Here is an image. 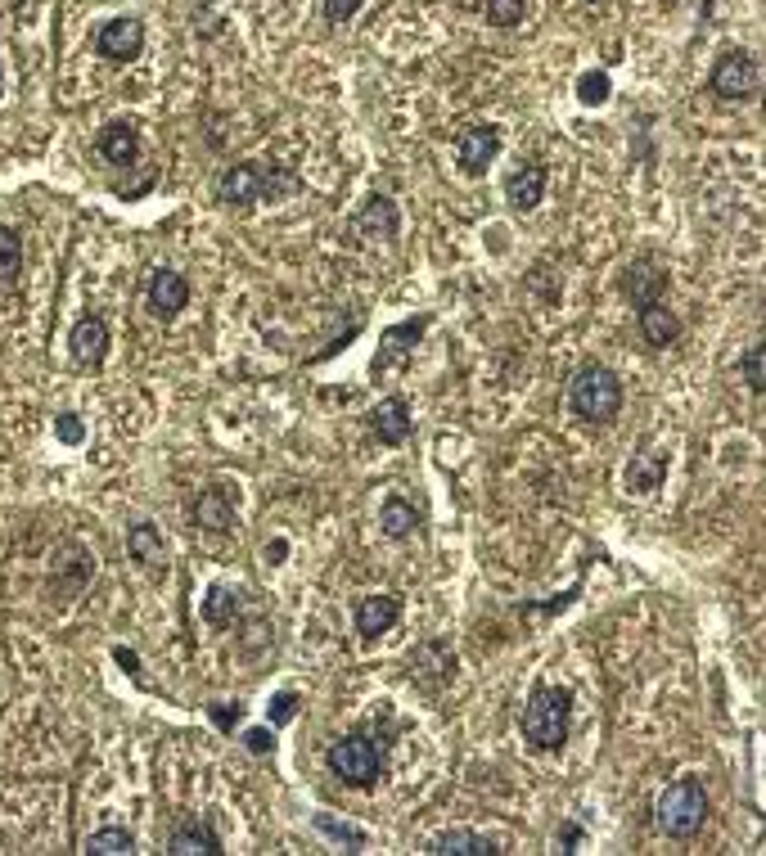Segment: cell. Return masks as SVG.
<instances>
[{
    "instance_id": "cell-1",
    "label": "cell",
    "mask_w": 766,
    "mask_h": 856,
    "mask_svg": "<svg viewBox=\"0 0 766 856\" xmlns=\"http://www.w3.org/2000/svg\"><path fill=\"white\" fill-rule=\"evenodd\" d=\"M303 195V176L275 158H239L217 176V204L234 212H253L262 204H284Z\"/></svg>"
},
{
    "instance_id": "cell-2",
    "label": "cell",
    "mask_w": 766,
    "mask_h": 856,
    "mask_svg": "<svg viewBox=\"0 0 766 856\" xmlns=\"http://www.w3.org/2000/svg\"><path fill=\"white\" fill-rule=\"evenodd\" d=\"M393 739H397V726H383V731L365 726V731L339 735L325 748V767L333 780H343L352 789H374L383 780V767H389Z\"/></svg>"
},
{
    "instance_id": "cell-3",
    "label": "cell",
    "mask_w": 766,
    "mask_h": 856,
    "mask_svg": "<svg viewBox=\"0 0 766 856\" xmlns=\"http://www.w3.org/2000/svg\"><path fill=\"white\" fill-rule=\"evenodd\" d=\"M622 397H627L622 393V378L600 361L578 365V374L568 378V410L582 424H595V428L613 424L622 415Z\"/></svg>"
},
{
    "instance_id": "cell-4",
    "label": "cell",
    "mask_w": 766,
    "mask_h": 856,
    "mask_svg": "<svg viewBox=\"0 0 766 856\" xmlns=\"http://www.w3.org/2000/svg\"><path fill=\"white\" fill-rule=\"evenodd\" d=\"M572 731V690L568 685H537L523 707V739L537 753H559Z\"/></svg>"
},
{
    "instance_id": "cell-5",
    "label": "cell",
    "mask_w": 766,
    "mask_h": 856,
    "mask_svg": "<svg viewBox=\"0 0 766 856\" xmlns=\"http://www.w3.org/2000/svg\"><path fill=\"white\" fill-rule=\"evenodd\" d=\"M703 821H708V789L694 776L672 780L654 798V825L667 838H694L703 830Z\"/></svg>"
},
{
    "instance_id": "cell-6",
    "label": "cell",
    "mask_w": 766,
    "mask_h": 856,
    "mask_svg": "<svg viewBox=\"0 0 766 856\" xmlns=\"http://www.w3.org/2000/svg\"><path fill=\"white\" fill-rule=\"evenodd\" d=\"M428 325H434V316L419 311V316H406V320H397V325L383 329V334H379V352H374V361H370V378H374V384H383V378H393V374L406 370L415 343L428 334Z\"/></svg>"
},
{
    "instance_id": "cell-7",
    "label": "cell",
    "mask_w": 766,
    "mask_h": 856,
    "mask_svg": "<svg viewBox=\"0 0 766 856\" xmlns=\"http://www.w3.org/2000/svg\"><path fill=\"white\" fill-rule=\"evenodd\" d=\"M708 90L716 95V100H753L757 95V59L748 51H726V55H716L712 73H708Z\"/></svg>"
},
{
    "instance_id": "cell-8",
    "label": "cell",
    "mask_w": 766,
    "mask_h": 856,
    "mask_svg": "<svg viewBox=\"0 0 766 856\" xmlns=\"http://www.w3.org/2000/svg\"><path fill=\"white\" fill-rule=\"evenodd\" d=\"M617 284H622V298H627V303L641 311V307H654V303L667 298V289H672V275H667V266H663L658 257L641 253L627 271H622Z\"/></svg>"
},
{
    "instance_id": "cell-9",
    "label": "cell",
    "mask_w": 766,
    "mask_h": 856,
    "mask_svg": "<svg viewBox=\"0 0 766 856\" xmlns=\"http://www.w3.org/2000/svg\"><path fill=\"white\" fill-rule=\"evenodd\" d=\"M234 518H239V487L230 483H208L195 496V505H189V523L204 533H230Z\"/></svg>"
},
{
    "instance_id": "cell-10",
    "label": "cell",
    "mask_w": 766,
    "mask_h": 856,
    "mask_svg": "<svg viewBox=\"0 0 766 856\" xmlns=\"http://www.w3.org/2000/svg\"><path fill=\"white\" fill-rule=\"evenodd\" d=\"M496 154H501V127H492V122H473L456 135V163L464 176H488Z\"/></svg>"
},
{
    "instance_id": "cell-11",
    "label": "cell",
    "mask_w": 766,
    "mask_h": 856,
    "mask_svg": "<svg viewBox=\"0 0 766 856\" xmlns=\"http://www.w3.org/2000/svg\"><path fill=\"white\" fill-rule=\"evenodd\" d=\"M352 234L365 244H397V234H402V212L389 195H370L361 204V212L352 217Z\"/></svg>"
},
{
    "instance_id": "cell-12",
    "label": "cell",
    "mask_w": 766,
    "mask_h": 856,
    "mask_svg": "<svg viewBox=\"0 0 766 856\" xmlns=\"http://www.w3.org/2000/svg\"><path fill=\"white\" fill-rule=\"evenodd\" d=\"M145 307H150L154 320H176L189 307V279L180 271H172V266L150 271V279H145Z\"/></svg>"
},
{
    "instance_id": "cell-13",
    "label": "cell",
    "mask_w": 766,
    "mask_h": 856,
    "mask_svg": "<svg viewBox=\"0 0 766 856\" xmlns=\"http://www.w3.org/2000/svg\"><path fill=\"white\" fill-rule=\"evenodd\" d=\"M109 325L105 316H81L73 329H68V356L77 370H100L109 361Z\"/></svg>"
},
{
    "instance_id": "cell-14",
    "label": "cell",
    "mask_w": 766,
    "mask_h": 856,
    "mask_svg": "<svg viewBox=\"0 0 766 856\" xmlns=\"http://www.w3.org/2000/svg\"><path fill=\"white\" fill-rule=\"evenodd\" d=\"M95 51H100L105 59H113V64L140 59V51H145V23H140V19H127V14L100 23V32H95Z\"/></svg>"
},
{
    "instance_id": "cell-15",
    "label": "cell",
    "mask_w": 766,
    "mask_h": 856,
    "mask_svg": "<svg viewBox=\"0 0 766 856\" xmlns=\"http://www.w3.org/2000/svg\"><path fill=\"white\" fill-rule=\"evenodd\" d=\"M402 595H393V591H383V595H365V600H357V608H352V623H357V636L361 640H379V636H389L397 623H402Z\"/></svg>"
},
{
    "instance_id": "cell-16",
    "label": "cell",
    "mask_w": 766,
    "mask_h": 856,
    "mask_svg": "<svg viewBox=\"0 0 766 856\" xmlns=\"http://www.w3.org/2000/svg\"><path fill=\"white\" fill-rule=\"evenodd\" d=\"M365 428H370V438L383 442V447H406V438L415 434L406 397H383L379 406H370L365 410Z\"/></svg>"
},
{
    "instance_id": "cell-17",
    "label": "cell",
    "mask_w": 766,
    "mask_h": 856,
    "mask_svg": "<svg viewBox=\"0 0 766 856\" xmlns=\"http://www.w3.org/2000/svg\"><path fill=\"white\" fill-rule=\"evenodd\" d=\"M546 167L537 163V158H528V163H518L510 176H505V204L514 208V212H537L541 208V199H546Z\"/></svg>"
},
{
    "instance_id": "cell-18",
    "label": "cell",
    "mask_w": 766,
    "mask_h": 856,
    "mask_svg": "<svg viewBox=\"0 0 766 856\" xmlns=\"http://www.w3.org/2000/svg\"><path fill=\"white\" fill-rule=\"evenodd\" d=\"M95 154H100L109 167H131L140 154V127L127 118H113L95 131Z\"/></svg>"
},
{
    "instance_id": "cell-19",
    "label": "cell",
    "mask_w": 766,
    "mask_h": 856,
    "mask_svg": "<svg viewBox=\"0 0 766 856\" xmlns=\"http://www.w3.org/2000/svg\"><path fill=\"white\" fill-rule=\"evenodd\" d=\"M127 555L145 568L150 578H163L167 573V546H163V533L154 528L150 518H135L127 528Z\"/></svg>"
},
{
    "instance_id": "cell-20",
    "label": "cell",
    "mask_w": 766,
    "mask_h": 856,
    "mask_svg": "<svg viewBox=\"0 0 766 856\" xmlns=\"http://www.w3.org/2000/svg\"><path fill=\"white\" fill-rule=\"evenodd\" d=\"M667 479V451H654V447H641L632 460H627V473H622V487L632 496H649L658 492Z\"/></svg>"
},
{
    "instance_id": "cell-21",
    "label": "cell",
    "mask_w": 766,
    "mask_h": 856,
    "mask_svg": "<svg viewBox=\"0 0 766 856\" xmlns=\"http://www.w3.org/2000/svg\"><path fill=\"white\" fill-rule=\"evenodd\" d=\"M636 329H641V343L654 348V352H667V348L681 339V320H677V311L663 307V303L641 307V311H636Z\"/></svg>"
},
{
    "instance_id": "cell-22",
    "label": "cell",
    "mask_w": 766,
    "mask_h": 856,
    "mask_svg": "<svg viewBox=\"0 0 766 856\" xmlns=\"http://www.w3.org/2000/svg\"><path fill=\"white\" fill-rule=\"evenodd\" d=\"M167 852L172 856H221L226 843L217 838V830L208 821H180L167 838Z\"/></svg>"
},
{
    "instance_id": "cell-23",
    "label": "cell",
    "mask_w": 766,
    "mask_h": 856,
    "mask_svg": "<svg viewBox=\"0 0 766 856\" xmlns=\"http://www.w3.org/2000/svg\"><path fill=\"white\" fill-rule=\"evenodd\" d=\"M239 608H244V595H239L234 586H226V582H212L199 613H204L208 632H230V627L239 623Z\"/></svg>"
},
{
    "instance_id": "cell-24",
    "label": "cell",
    "mask_w": 766,
    "mask_h": 856,
    "mask_svg": "<svg viewBox=\"0 0 766 856\" xmlns=\"http://www.w3.org/2000/svg\"><path fill=\"white\" fill-rule=\"evenodd\" d=\"M434 852L438 856H501V847L478 830H447L434 838Z\"/></svg>"
},
{
    "instance_id": "cell-25",
    "label": "cell",
    "mask_w": 766,
    "mask_h": 856,
    "mask_svg": "<svg viewBox=\"0 0 766 856\" xmlns=\"http://www.w3.org/2000/svg\"><path fill=\"white\" fill-rule=\"evenodd\" d=\"M415 523H419V509L406 501V496H389L379 505V533L389 537V541H402L415 533Z\"/></svg>"
},
{
    "instance_id": "cell-26",
    "label": "cell",
    "mask_w": 766,
    "mask_h": 856,
    "mask_svg": "<svg viewBox=\"0 0 766 856\" xmlns=\"http://www.w3.org/2000/svg\"><path fill=\"white\" fill-rule=\"evenodd\" d=\"M311 825L329 838V843H339L343 852H365L370 847V838H365V830H357L352 821H343V816H333V812H316L311 816Z\"/></svg>"
},
{
    "instance_id": "cell-27",
    "label": "cell",
    "mask_w": 766,
    "mask_h": 856,
    "mask_svg": "<svg viewBox=\"0 0 766 856\" xmlns=\"http://www.w3.org/2000/svg\"><path fill=\"white\" fill-rule=\"evenodd\" d=\"M86 852L90 856H127V852H135V834L122 825H105L86 838Z\"/></svg>"
},
{
    "instance_id": "cell-28",
    "label": "cell",
    "mask_w": 766,
    "mask_h": 856,
    "mask_svg": "<svg viewBox=\"0 0 766 856\" xmlns=\"http://www.w3.org/2000/svg\"><path fill=\"white\" fill-rule=\"evenodd\" d=\"M19 271H23V240H19V230L0 226V284H14Z\"/></svg>"
},
{
    "instance_id": "cell-29",
    "label": "cell",
    "mask_w": 766,
    "mask_h": 856,
    "mask_svg": "<svg viewBox=\"0 0 766 856\" xmlns=\"http://www.w3.org/2000/svg\"><path fill=\"white\" fill-rule=\"evenodd\" d=\"M609 95H613V81H609V73H604V68H587V73L578 77V100H582L587 109L604 105Z\"/></svg>"
},
{
    "instance_id": "cell-30",
    "label": "cell",
    "mask_w": 766,
    "mask_h": 856,
    "mask_svg": "<svg viewBox=\"0 0 766 856\" xmlns=\"http://www.w3.org/2000/svg\"><path fill=\"white\" fill-rule=\"evenodd\" d=\"M523 14H528V6H523V0H483V19L492 28H518Z\"/></svg>"
},
{
    "instance_id": "cell-31",
    "label": "cell",
    "mask_w": 766,
    "mask_h": 856,
    "mask_svg": "<svg viewBox=\"0 0 766 856\" xmlns=\"http://www.w3.org/2000/svg\"><path fill=\"white\" fill-rule=\"evenodd\" d=\"M298 707H303V694H298V690H280V694H271V703H266V722H271V726L294 722Z\"/></svg>"
},
{
    "instance_id": "cell-32",
    "label": "cell",
    "mask_w": 766,
    "mask_h": 856,
    "mask_svg": "<svg viewBox=\"0 0 766 856\" xmlns=\"http://www.w3.org/2000/svg\"><path fill=\"white\" fill-rule=\"evenodd\" d=\"M740 370H744V384H748V393H753V397H762V393H766V378H762V343H753V348L744 352Z\"/></svg>"
},
{
    "instance_id": "cell-33",
    "label": "cell",
    "mask_w": 766,
    "mask_h": 856,
    "mask_svg": "<svg viewBox=\"0 0 766 856\" xmlns=\"http://www.w3.org/2000/svg\"><path fill=\"white\" fill-rule=\"evenodd\" d=\"M208 717L221 735H234V726L244 722V703H208Z\"/></svg>"
},
{
    "instance_id": "cell-34",
    "label": "cell",
    "mask_w": 766,
    "mask_h": 856,
    "mask_svg": "<svg viewBox=\"0 0 766 856\" xmlns=\"http://www.w3.org/2000/svg\"><path fill=\"white\" fill-rule=\"evenodd\" d=\"M55 438H59L64 447H81V438H86V424H81V415H73V410H59V415H55Z\"/></svg>"
},
{
    "instance_id": "cell-35",
    "label": "cell",
    "mask_w": 766,
    "mask_h": 856,
    "mask_svg": "<svg viewBox=\"0 0 766 856\" xmlns=\"http://www.w3.org/2000/svg\"><path fill=\"white\" fill-rule=\"evenodd\" d=\"M320 10H325V23H329V28H343V23L357 19L361 0H320Z\"/></svg>"
},
{
    "instance_id": "cell-36",
    "label": "cell",
    "mask_w": 766,
    "mask_h": 856,
    "mask_svg": "<svg viewBox=\"0 0 766 856\" xmlns=\"http://www.w3.org/2000/svg\"><path fill=\"white\" fill-rule=\"evenodd\" d=\"M244 748H249V753H275V726H253V731H244Z\"/></svg>"
},
{
    "instance_id": "cell-37",
    "label": "cell",
    "mask_w": 766,
    "mask_h": 856,
    "mask_svg": "<svg viewBox=\"0 0 766 856\" xmlns=\"http://www.w3.org/2000/svg\"><path fill=\"white\" fill-rule=\"evenodd\" d=\"M555 843H559V852H578V847H582V825H578V821H563Z\"/></svg>"
},
{
    "instance_id": "cell-38",
    "label": "cell",
    "mask_w": 766,
    "mask_h": 856,
    "mask_svg": "<svg viewBox=\"0 0 766 856\" xmlns=\"http://www.w3.org/2000/svg\"><path fill=\"white\" fill-rule=\"evenodd\" d=\"M113 662H118L122 672H131V677H140V672H145V668H140V654H135L131 645H113Z\"/></svg>"
},
{
    "instance_id": "cell-39",
    "label": "cell",
    "mask_w": 766,
    "mask_h": 856,
    "mask_svg": "<svg viewBox=\"0 0 766 856\" xmlns=\"http://www.w3.org/2000/svg\"><path fill=\"white\" fill-rule=\"evenodd\" d=\"M284 555H289V541L275 537V541L266 546V563H284Z\"/></svg>"
},
{
    "instance_id": "cell-40",
    "label": "cell",
    "mask_w": 766,
    "mask_h": 856,
    "mask_svg": "<svg viewBox=\"0 0 766 856\" xmlns=\"http://www.w3.org/2000/svg\"><path fill=\"white\" fill-rule=\"evenodd\" d=\"M0 95H6V73H0Z\"/></svg>"
},
{
    "instance_id": "cell-41",
    "label": "cell",
    "mask_w": 766,
    "mask_h": 856,
    "mask_svg": "<svg viewBox=\"0 0 766 856\" xmlns=\"http://www.w3.org/2000/svg\"><path fill=\"white\" fill-rule=\"evenodd\" d=\"M591 6H595V0H591Z\"/></svg>"
}]
</instances>
